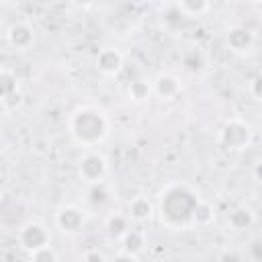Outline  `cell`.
<instances>
[{
	"label": "cell",
	"instance_id": "8fae6325",
	"mask_svg": "<svg viewBox=\"0 0 262 262\" xmlns=\"http://www.w3.org/2000/svg\"><path fill=\"white\" fill-rule=\"evenodd\" d=\"M180 92H182V82L178 76L170 72H162L154 78V96H158L162 102H170L178 98Z\"/></svg>",
	"mask_w": 262,
	"mask_h": 262
},
{
	"label": "cell",
	"instance_id": "ba28073f",
	"mask_svg": "<svg viewBox=\"0 0 262 262\" xmlns=\"http://www.w3.org/2000/svg\"><path fill=\"white\" fill-rule=\"evenodd\" d=\"M123 66H125V55L115 45H104L94 55V68L104 78H117L123 72Z\"/></svg>",
	"mask_w": 262,
	"mask_h": 262
},
{
	"label": "cell",
	"instance_id": "6da1fadb",
	"mask_svg": "<svg viewBox=\"0 0 262 262\" xmlns=\"http://www.w3.org/2000/svg\"><path fill=\"white\" fill-rule=\"evenodd\" d=\"M201 201L199 192L184 182H172L160 192L158 217L162 225L174 231H186L192 227V211Z\"/></svg>",
	"mask_w": 262,
	"mask_h": 262
},
{
	"label": "cell",
	"instance_id": "9c48e42d",
	"mask_svg": "<svg viewBox=\"0 0 262 262\" xmlns=\"http://www.w3.org/2000/svg\"><path fill=\"white\" fill-rule=\"evenodd\" d=\"M225 45L229 51L237 53V55H246L254 49L256 45V35L250 27L246 25H231L225 33Z\"/></svg>",
	"mask_w": 262,
	"mask_h": 262
},
{
	"label": "cell",
	"instance_id": "7c38bea8",
	"mask_svg": "<svg viewBox=\"0 0 262 262\" xmlns=\"http://www.w3.org/2000/svg\"><path fill=\"white\" fill-rule=\"evenodd\" d=\"M102 227H104V233L115 242H121L129 233V229H133L131 227V217L123 211H111L104 217Z\"/></svg>",
	"mask_w": 262,
	"mask_h": 262
},
{
	"label": "cell",
	"instance_id": "603a6c76",
	"mask_svg": "<svg viewBox=\"0 0 262 262\" xmlns=\"http://www.w3.org/2000/svg\"><path fill=\"white\" fill-rule=\"evenodd\" d=\"M82 262H108V258L98 248H90L82 254Z\"/></svg>",
	"mask_w": 262,
	"mask_h": 262
},
{
	"label": "cell",
	"instance_id": "7a4b0ae2",
	"mask_svg": "<svg viewBox=\"0 0 262 262\" xmlns=\"http://www.w3.org/2000/svg\"><path fill=\"white\" fill-rule=\"evenodd\" d=\"M68 133L72 141L80 147L96 149L100 143L108 139L111 119L104 108L96 104H78L68 117Z\"/></svg>",
	"mask_w": 262,
	"mask_h": 262
},
{
	"label": "cell",
	"instance_id": "e0dca14e",
	"mask_svg": "<svg viewBox=\"0 0 262 262\" xmlns=\"http://www.w3.org/2000/svg\"><path fill=\"white\" fill-rule=\"evenodd\" d=\"M215 207L213 203L201 199L192 211V227H209L213 221H215Z\"/></svg>",
	"mask_w": 262,
	"mask_h": 262
},
{
	"label": "cell",
	"instance_id": "3957f363",
	"mask_svg": "<svg viewBox=\"0 0 262 262\" xmlns=\"http://www.w3.org/2000/svg\"><path fill=\"white\" fill-rule=\"evenodd\" d=\"M252 137H254V131H252L250 123H246L239 117L227 119L219 129V143H221V147H225L229 151L248 149L252 143Z\"/></svg>",
	"mask_w": 262,
	"mask_h": 262
},
{
	"label": "cell",
	"instance_id": "d4e9b609",
	"mask_svg": "<svg viewBox=\"0 0 262 262\" xmlns=\"http://www.w3.org/2000/svg\"><path fill=\"white\" fill-rule=\"evenodd\" d=\"M108 262H139L137 260V256H131V254H125V252H119V254H115Z\"/></svg>",
	"mask_w": 262,
	"mask_h": 262
},
{
	"label": "cell",
	"instance_id": "7402d4cb",
	"mask_svg": "<svg viewBox=\"0 0 262 262\" xmlns=\"http://www.w3.org/2000/svg\"><path fill=\"white\" fill-rule=\"evenodd\" d=\"M248 92H250V96H252L256 102H262V74H258V76H254V78L250 80Z\"/></svg>",
	"mask_w": 262,
	"mask_h": 262
},
{
	"label": "cell",
	"instance_id": "ac0fdd59",
	"mask_svg": "<svg viewBox=\"0 0 262 262\" xmlns=\"http://www.w3.org/2000/svg\"><path fill=\"white\" fill-rule=\"evenodd\" d=\"M174 6L182 16H188V18L203 16L211 10V2H207V0H178Z\"/></svg>",
	"mask_w": 262,
	"mask_h": 262
},
{
	"label": "cell",
	"instance_id": "ffe728a7",
	"mask_svg": "<svg viewBox=\"0 0 262 262\" xmlns=\"http://www.w3.org/2000/svg\"><path fill=\"white\" fill-rule=\"evenodd\" d=\"M29 260L31 262H59V254L51 246H45L33 254H29Z\"/></svg>",
	"mask_w": 262,
	"mask_h": 262
},
{
	"label": "cell",
	"instance_id": "cb8c5ba5",
	"mask_svg": "<svg viewBox=\"0 0 262 262\" xmlns=\"http://www.w3.org/2000/svg\"><path fill=\"white\" fill-rule=\"evenodd\" d=\"M219 262H242V256H239L235 250H225V252L219 256Z\"/></svg>",
	"mask_w": 262,
	"mask_h": 262
},
{
	"label": "cell",
	"instance_id": "d6986e66",
	"mask_svg": "<svg viewBox=\"0 0 262 262\" xmlns=\"http://www.w3.org/2000/svg\"><path fill=\"white\" fill-rule=\"evenodd\" d=\"M182 68L188 72V74H199L207 68V57L205 53L199 49V47H192L188 51L182 53Z\"/></svg>",
	"mask_w": 262,
	"mask_h": 262
},
{
	"label": "cell",
	"instance_id": "2e32d148",
	"mask_svg": "<svg viewBox=\"0 0 262 262\" xmlns=\"http://www.w3.org/2000/svg\"><path fill=\"white\" fill-rule=\"evenodd\" d=\"M127 96L135 104H145L154 96V82L145 78H137L127 86Z\"/></svg>",
	"mask_w": 262,
	"mask_h": 262
},
{
	"label": "cell",
	"instance_id": "484cf974",
	"mask_svg": "<svg viewBox=\"0 0 262 262\" xmlns=\"http://www.w3.org/2000/svg\"><path fill=\"white\" fill-rule=\"evenodd\" d=\"M254 172H256V178H258V180H260V182H262V164H258V166H256V170H254Z\"/></svg>",
	"mask_w": 262,
	"mask_h": 262
},
{
	"label": "cell",
	"instance_id": "8992f818",
	"mask_svg": "<svg viewBox=\"0 0 262 262\" xmlns=\"http://www.w3.org/2000/svg\"><path fill=\"white\" fill-rule=\"evenodd\" d=\"M55 227L61 235H78L86 227V211L80 205L68 203L55 211Z\"/></svg>",
	"mask_w": 262,
	"mask_h": 262
},
{
	"label": "cell",
	"instance_id": "5bb4252c",
	"mask_svg": "<svg viewBox=\"0 0 262 262\" xmlns=\"http://www.w3.org/2000/svg\"><path fill=\"white\" fill-rule=\"evenodd\" d=\"M254 223H256V213H254L250 207H246V205H237V207H233V209L227 213V225H229L233 231L250 229Z\"/></svg>",
	"mask_w": 262,
	"mask_h": 262
},
{
	"label": "cell",
	"instance_id": "5b68a950",
	"mask_svg": "<svg viewBox=\"0 0 262 262\" xmlns=\"http://www.w3.org/2000/svg\"><path fill=\"white\" fill-rule=\"evenodd\" d=\"M16 244L27 254H33L45 246H51V231L41 221H35V219L25 221L16 229Z\"/></svg>",
	"mask_w": 262,
	"mask_h": 262
},
{
	"label": "cell",
	"instance_id": "44dd1931",
	"mask_svg": "<svg viewBox=\"0 0 262 262\" xmlns=\"http://www.w3.org/2000/svg\"><path fill=\"white\" fill-rule=\"evenodd\" d=\"M88 201L92 203V205H104L106 201H108V190H106V186H104V182H100V184H92L90 186V196H88Z\"/></svg>",
	"mask_w": 262,
	"mask_h": 262
},
{
	"label": "cell",
	"instance_id": "277c9868",
	"mask_svg": "<svg viewBox=\"0 0 262 262\" xmlns=\"http://www.w3.org/2000/svg\"><path fill=\"white\" fill-rule=\"evenodd\" d=\"M78 178L82 182H86L88 186L92 184H100L104 182L106 174H108V160L102 151L98 149H88L82 154V158L78 160Z\"/></svg>",
	"mask_w": 262,
	"mask_h": 262
},
{
	"label": "cell",
	"instance_id": "30bf717a",
	"mask_svg": "<svg viewBox=\"0 0 262 262\" xmlns=\"http://www.w3.org/2000/svg\"><path fill=\"white\" fill-rule=\"evenodd\" d=\"M6 41L14 51H29L35 45V29L25 20H16L6 29Z\"/></svg>",
	"mask_w": 262,
	"mask_h": 262
},
{
	"label": "cell",
	"instance_id": "52a82bcc",
	"mask_svg": "<svg viewBox=\"0 0 262 262\" xmlns=\"http://www.w3.org/2000/svg\"><path fill=\"white\" fill-rule=\"evenodd\" d=\"M0 104H2L4 113L16 111L23 104L20 82H18V76L10 68L0 70Z\"/></svg>",
	"mask_w": 262,
	"mask_h": 262
},
{
	"label": "cell",
	"instance_id": "9a60e30c",
	"mask_svg": "<svg viewBox=\"0 0 262 262\" xmlns=\"http://www.w3.org/2000/svg\"><path fill=\"white\" fill-rule=\"evenodd\" d=\"M121 244V252L125 254H131V256H139L145 246H147V235L143 229H129V233L119 242Z\"/></svg>",
	"mask_w": 262,
	"mask_h": 262
},
{
	"label": "cell",
	"instance_id": "4fadbf2b",
	"mask_svg": "<svg viewBox=\"0 0 262 262\" xmlns=\"http://www.w3.org/2000/svg\"><path fill=\"white\" fill-rule=\"evenodd\" d=\"M127 215L131 217L133 223H147L156 215V205L151 203V199H147L143 194L133 196L127 205Z\"/></svg>",
	"mask_w": 262,
	"mask_h": 262
}]
</instances>
